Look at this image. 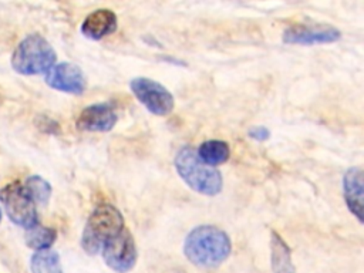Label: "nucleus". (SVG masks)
<instances>
[{"instance_id": "obj_6", "label": "nucleus", "mask_w": 364, "mask_h": 273, "mask_svg": "<svg viewBox=\"0 0 364 273\" xmlns=\"http://www.w3.org/2000/svg\"><path fill=\"white\" fill-rule=\"evenodd\" d=\"M134 97L154 115L165 117L173 111L175 98L161 82L148 77H135L129 82Z\"/></svg>"}, {"instance_id": "obj_9", "label": "nucleus", "mask_w": 364, "mask_h": 273, "mask_svg": "<svg viewBox=\"0 0 364 273\" xmlns=\"http://www.w3.org/2000/svg\"><path fill=\"white\" fill-rule=\"evenodd\" d=\"M46 84L53 90L80 95L85 91L87 78L77 64L64 61L54 64L46 73Z\"/></svg>"}, {"instance_id": "obj_8", "label": "nucleus", "mask_w": 364, "mask_h": 273, "mask_svg": "<svg viewBox=\"0 0 364 273\" xmlns=\"http://www.w3.org/2000/svg\"><path fill=\"white\" fill-rule=\"evenodd\" d=\"M341 38V31L330 24H293L289 26L282 36L286 44H327L336 43Z\"/></svg>"}, {"instance_id": "obj_19", "label": "nucleus", "mask_w": 364, "mask_h": 273, "mask_svg": "<svg viewBox=\"0 0 364 273\" xmlns=\"http://www.w3.org/2000/svg\"><path fill=\"white\" fill-rule=\"evenodd\" d=\"M1 218H3V213H1V208H0V223H1Z\"/></svg>"}, {"instance_id": "obj_14", "label": "nucleus", "mask_w": 364, "mask_h": 273, "mask_svg": "<svg viewBox=\"0 0 364 273\" xmlns=\"http://www.w3.org/2000/svg\"><path fill=\"white\" fill-rule=\"evenodd\" d=\"M198 158L208 166H218L225 164L230 156L229 144L220 139H209L199 145L196 151Z\"/></svg>"}, {"instance_id": "obj_7", "label": "nucleus", "mask_w": 364, "mask_h": 273, "mask_svg": "<svg viewBox=\"0 0 364 273\" xmlns=\"http://www.w3.org/2000/svg\"><path fill=\"white\" fill-rule=\"evenodd\" d=\"M100 253L105 264L117 273H128L134 269L138 259L135 240L127 228L107 240Z\"/></svg>"}, {"instance_id": "obj_11", "label": "nucleus", "mask_w": 364, "mask_h": 273, "mask_svg": "<svg viewBox=\"0 0 364 273\" xmlns=\"http://www.w3.org/2000/svg\"><path fill=\"white\" fill-rule=\"evenodd\" d=\"M118 27V17L109 9H97L81 23V33L90 40H101Z\"/></svg>"}, {"instance_id": "obj_18", "label": "nucleus", "mask_w": 364, "mask_h": 273, "mask_svg": "<svg viewBox=\"0 0 364 273\" xmlns=\"http://www.w3.org/2000/svg\"><path fill=\"white\" fill-rule=\"evenodd\" d=\"M247 135L255 141H266L270 136V129L264 125H255L247 131Z\"/></svg>"}, {"instance_id": "obj_13", "label": "nucleus", "mask_w": 364, "mask_h": 273, "mask_svg": "<svg viewBox=\"0 0 364 273\" xmlns=\"http://www.w3.org/2000/svg\"><path fill=\"white\" fill-rule=\"evenodd\" d=\"M270 266L273 273H296L289 245L273 230L270 233Z\"/></svg>"}, {"instance_id": "obj_5", "label": "nucleus", "mask_w": 364, "mask_h": 273, "mask_svg": "<svg viewBox=\"0 0 364 273\" xmlns=\"http://www.w3.org/2000/svg\"><path fill=\"white\" fill-rule=\"evenodd\" d=\"M0 202L7 218L17 226L28 230L38 225V213L21 182H10L0 191Z\"/></svg>"}, {"instance_id": "obj_15", "label": "nucleus", "mask_w": 364, "mask_h": 273, "mask_svg": "<svg viewBox=\"0 0 364 273\" xmlns=\"http://www.w3.org/2000/svg\"><path fill=\"white\" fill-rule=\"evenodd\" d=\"M31 273H64L60 255L53 249L34 252L30 257Z\"/></svg>"}, {"instance_id": "obj_16", "label": "nucleus", "mask_w": 364, "mask_h": 273, "mask_svg": "<svg viewBox=\"0 0 364 273\" xmlns=\"http://www.w3.org/2000/svg\"><path fill=\"white\" fill-rule=\"evenodd\" d=\"M26 245L33 249L34 252L38 250H46L51 249L57 239V232L54 228L50 226H43V225H36L34 228L26 230Z\"/></svg>"}, {"instance_id": "obj_10", "label": "nucleus", "mask_w": 364, "mask_h": 273, "mask_svg": "<svg viewBox=\"0 0 364 273\" xmlns=\"http://www.w3.org/2000/svg\"><path fill=\"white\" fill-rule=\"evenodd\" d=\"M118 121V114L111 102H97L85 107L77 121L75 127L85 132H108Z\"/></svg>"}, {"instance_id": "obj_12", "label": "nucleus", "mask_w": 364, "mask_h": 273, "mask_svg": "<svg viewBox=\"0 0 364 273\" xmlns=\"http://www.w3.org/2000/svg\"><path fill=\"white\" fill-rule=\"evenodd\" d=\"M343 195L348 210L363 222V169L351 166L343 176Z\"/></svg>"}, {"instance_id": "obj_2", "label": "nucleus", "mask_w": 364, "mask_h": 273, "mask_svg": "<svg viewBox=\"0 0 364 273\" xmlns=\"http://www.w3.org/2000/svg\"><path fill=\"white\" fill-rule=\"evenodd\" d=\"M175 169L179 178L195 192L206 196L220 193L223 188L222 173L212 166L205 165L196 155V151L183 145L178 149L173 158Z\"/></svg>"}, {"instance_id": "obj_17", "label": "nucleus", "mask_w": 364, "mask_h": 273, "mask_svg": "<svg viewBox=\"0 0 364 273\" xmlns=\"http://www.w3.org/2000/svg\"><path fill=\"white\" fill-rule=\"evenodd\" d=\"M23 186L30 195V198L34 200V203H40V205L48 203L53 193V188L47 179H44L40 175H31L26 179Z\"/></svg>"}, {"instance_id": "obj_4", "label": "nucleus", "mask_w": 364, "mask_h": 273, "mask_svg": "<svg viewBox=\"0 0 364 273\" xmlns=\"http://www.w3.org/2000/svg\"><path fill=\"white\" fill-rule=\"evenodd\" d=\"M57 61V53L53 46L40 34L26 36L14 48L11 67L21 75L46 74Z\"/></svg>"}, {"instance_id": "obj_1", "label": "nucleus", "mask_w": 364, "mask_h": 273, "mask_svg": "<svg viewBox=\"0 0 364 273\" xmlns=\"http://www.w3.org/2000/svg\"><path fill=\"white\" fill-rule=\"evenodd\" d=\"M232 252L229 235L213 225L193 228L183 242V255L199 267L213 269L220 266Z\"/></svg>"}, {"instance_id": "obj_3", "label": "nucleus", "mask_w": 364, "mask_h": 273, "mask_svg": "<svg viewBox=\"0 0 364 273\" xmlns=\"http://www.w3.org/2000/svg\"><path fill=\"white\" fill-rule=\"evenodd\" d=\"M125 228L122 213L111 203L98 205L88 216L81 235V247L95 256L101 252L104 243L117 236Z\"/></svg>"}]
</instances>
